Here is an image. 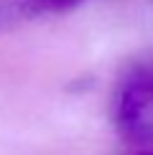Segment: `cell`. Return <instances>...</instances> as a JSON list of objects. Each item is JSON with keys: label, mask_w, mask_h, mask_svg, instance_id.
Segmentation results:
<instances>
[{"label": "cell", "mask_w": 153, "mask_h": 155, "mask_svg": "<svg viewBox=\"0 0 153 155\" xmlns=\"http://www.w3.org/2000/svg\"><path fill=\"white\" fill-rule=\"evenodd\" d=\"M33 3H36L38 15H41V13H61V10H69V8H74L76 3H82V0H33Z\"/></svg>", "instance_id": "3957f363"}, {"label": "cell", "mask_w": 153, "mask_h": 155, "mask_svg": "<svg viewBox=\"0 0 153 155\" xmlns=\"http://www.w3.org/2000/svg\"><path fill=\"white\" fill-rule=\"evenodd\" d=\"M36 3L33 0H0V31H8L21 25L28 18H36Z\"/></svg>", "instance_id": "7a4b0ae2"}, {"label": "cell", "mask_w": 153, "mask_h": 155, "mask_svg": "<svg viewBox=\"0 0 153 155\" xmlns=\"http://www.w3.org/2000/svg\"><path fill=\"white\" fill-rule=\"evenodd\" d=\"M143 155H153V150H151V153H143Z\"/></svg>", "instance_id": "277c9868"}, {"label": "cell", "mask_w": 153, "mask_h": 155, "mask_svg": "<svg viewBox=\"0 0 153 155\" xmlns=\"http://www.w3.org/2000/svg\"><path fill=\"white\" fill-rule=\"evenodd\" d=\"M115 127L125 140L153 145V59L127 69L112 102Z\"/></svg>", "instance_id": "6da1fadb"}]
</instances>
